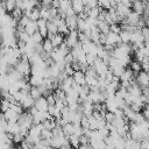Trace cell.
I'll list each match as a JSON object with an SVG mask.
<instances>
[{"label":"cell","instance_id":"3957f363","mask_svg":"<svg viewBox=\"0 0 149 149\" xmlns=\"http://www.w3.org/2000/svg\"><path fill=\"white\" fill-rule=\"evenodd\" d=\"M135 80H136V84H137L141 88H142V87H148V84H149V74H148V72L141 70L140 72L136 73Z\"/></svg>","mask_w":149,"mask_h":149},{"label":"cell","instance_id":"cb8c5ba5","mask_svg":"<svg viewBox=\"0 0 149 149\" xmlns=\"http://www.w3.org/2000/svg\"><path fill=\"white\" fill-rule=\"evenodd\" d=\"M144 20H146V26H147V27H149V14L144 17Z\"/></svg>","mask_w":149,"mask_h":149},{"label":"cell","instance_id":"9c48e42d","mask_svg":"<svg viewBox=\"0 0 149 149\" xmlns=\"http://www.w3.org/2000/svg\"><path fill=\"white\" fill-rule=\"evenodd\" d=\"M77 22H78L77 15H72V16H66V17H65V23H66L69 30H74V29H77Z\"/></svg>","mask_w":149,"mask_h":149},{"label":"cell","instance_id":"d6986e66","mask_svg":"<svg viewBox=\"0 0 149 149\" xmlns=\"http://www.w3.org/2000/svg\"><path fill=\"white\" fill-rule=\"evenodd\" d=\"M109 30L113 31V33H115V34H120V31H121V27H120L119 23H112V24L109 26Z\"/></svg>","mask_w":149,"mask_h":149},{"label":"cell","instance_id":"44dd1931","mask_svg":"<svg viewBox=\"0 0 149 149\" xmlns=\"http://www.w3.org/2000/svg\"><path fill=\"white\" fill-rule=\"evenodd\" d=\"M141 33H142L144 40H149V27H147V26L143 27V28L141 29Z\"/></svg>","mask_w":149,"mask_h":149},{"label":"cell","instance_id":"7402d4cb","mask_svg":"<svg viewBox=\"0 0 149 149\" xmlns=\"http://www.w3.org/2000/svg\"><path fill=\"white\" fill-rule=\"evenodd\" d=\"M78 149H93V148L91 147L90 143H87V144H80V146L78 147Z\"/></svg>","mask_w":149,"mask_h":149},{"label":"cell","instance_id":"e0dca14e","mask_svg":"<svg viewBox=\"0 0 149 149\" xmlns=\"http://www.w3.org/2000/svg\"><path fill=\"white\" fill-rule=\"evenodd\" d=\"M104 119H105V121L107 122V123H114L115 122V120H116V116H115V114L113 113V112H106L105 113V116H104Z\"/></svg>","mask_w":149,"mask_h":149},{"label":"cell","instance_id":"603a6c76","mask_svg":"<svg viewBox=\"0 0 149 149\" xmlns=\"http://www.w3.org/2000/svg\"><path fill=\"white\" fill-rule=\"evenodd\" d=\"M143 45H144L147 49H149V40H144V42H143Z\"/></svg>","mask_w":149,"mask_h":149},{"label":"cell","instance_id":"277c9868","mask_svg":"<svg viewBox=\"0 0 149 149\" xmlns=\"http://www.w3.org/2000/svg\"><path fill=\"white\" fill-rule=\"evenodd\" d=\"M147 8V0H134L132 2V9L133 12L142 15L144 9Z\"/></svg>","mask_w":149,"mask_h":149},{"label":"cell","instance_id":"ffe728a7","mask_svg":"<svg viewBox=\"0 0 149 149\" xmlns=\"http://www.w3.org/2000/svg\"><path fill=\"white\" fill-rule=\"evenodd\" d=\"M20 148H21V149H34V144H31V143H29L28 141L23 140V141L20 143Z\"/></svg>","mask_w":149,"mask_h":149},{"label":"cell","instance_id":"7c38bea8","mask_svg":"<svg viewBox=\"0 0 149 149\" xmlns=\"http://www.w3.org/2000/svg\"><path fill=\"white\" fill-rule=\"evenodd\" d=\"M42 48H43V51H45L47 54H50V52L55 49V48H54V45H52V43H51V41H50L48 37H45V38L43 40Z\"/></svg>","mask_w":149,"mask_h":149},{"label":"cell","instance_id":"8fae6325","mask_svg":"<svg viewBox=\"0 0 149 149\" xmlns=\"http://www.w3.org/2000/svg\"><path fill=\"white\" fill-rule=\"evenodd\" d=\"M68 142H69V144H70L73 149H78V147L80 146L79 136H77V135H74V134H72V135H70V136L68 137Z\"/></svg>","mask_w":149,"mask_h":149},{"label":"cell","instance_id":"4fadbf2b","mask_svg":"<svg viewBox=\"0 0 149 149\" xmlns=\"http://www.w3.org/2000/svg\"><path fill=\"white\" fill-rule=\"evenodd\" d=\"M62 129H63V134H64L66 137H69L70 135L73 134V123H71V122H66V123L62 127Z\"/></svg>","mask_w":149,"mask_h":149},{"label":"cell","instance_id":"7a4b0ae2","mask_svg":"<svg viewBox=\"0 0 149 149\" xmlns=\"http://www.w3.org/2000/svg\"><path fill=\"white\" fill-rule=\"evenodd\" d=\"M78 42H79V41H78V31H77L76 29H74V30H70L69 34L66 35L65 40H64V43L68 45L69 49H71V48H73Z\"/></svg>","mask_w":149,"mask_h":149},{"label":"cell","instance_id":"d4e9b609","mask_svg":"<svg viewBox=\"0 0 149 149\" xmlns=\"http://www.w3.org/2000/svg\"><path fill=\"white\" fill-rule=\"evenodd\" d=\"M148 59H149V57H148Z\"/></svg>","mask_w":149,"mask_h":149},{"label":"cell","instance_id":"30bf717a","mask_svg":"<svg viewBox=\"0 0 149 149\" xmlns=\"http://www.w3.org/2000/svg\"><path fill=\"white\" fill-rule=\"evenodd\" d=\"M24 31H26L29 36H31L34 33H36V31H37V23H36V21L30 20V21L27 23V26L24 27Z\"/></svg>","mask_w":149,"mask_h":149},{"label":"cell","instance_id":"52a82bcc","mask_svg":"<svg viewBox=\"0 0 149 149\" xmlns=\"http://www.w3.org/2000/svg\"><path fill=\"white\" fill-rule=\"evenodd\" d=\"M36 23H37V31H38L43 37H47V35H48V27H47L48 21L44 20V19H38V20L36 21Z\"/></svg>","mask_w":149,"mask_h":149},{"label":"cell","instance_id":"5bb4252c","mask_svg":"<svg viewBox=\"0 0 149 149\" xmlns=\"http://www.w3.org/2000/svg\"><path fill=\"white\" fill-rule=\"evenodd\" d=\"M129 69L133 71V73H137V72H140L142 70V66H141V63L140 62H137V61L134 59V61H130Z\"/></svg>","mask_w":149,"mask_h":149},{"label":"cell","instance_id":"6da1fadb","mask_svg":"<svg viewBox=\"0 0 149 149\" xmlns=\"http://www.w3.org/2000/svg\"><path fill=\"white\" fill-rule=\"evenodd\" d=\"M121 42L119 34H115L113 31H108L107 34H105V38H104V45H113L116 47L119 43Z\"/></svg>","mask_w":149,"mask_h":149},{"label":"cell","instance_id":"ba28073f","mask_svg":"<svg viewBox=\"0 0 149 149\" xmlns=\"http://www.w3.org/2000/svg\"><path fill=\"white\" fill-rule=\"evenodd\" d=\"M73 79V83L78 84V85H84L85 84V73L81 70H77L73 72V74L71 76Z\"/></svg>","mask_w":149,"mask_h":149},{"label":"cell","instance_id":"9a60e30c","mask_svg":"<svg viewBox=\"0 0 149 149\" xmlns=\"http://www.w3.org/2000/svg\"><path fill=\"white\" fill-rule=\"evenodd\" d=\"M29 94H30L31 98L35 100V99H37V98H40V97L42 95V92L40 91L38 86H31V87H30V91H29Z\"/></svg>","mask_w":149,"mask_h":149},{"label":"cell","instance_id":"8992f818","mask_svg":"<svg viewBox=\"0 0 149 149\" xmlns=\"http://www.w3.org/2000/svg\"><path fill=\"white\" fill-rule=\"evenodd\" d=\"M47 36H48V38L51 41L54 48H58V47L64 42V37H63V35L59 34V33H56V34H48Z\"/></svg>","mask_w":149,"mask_h":149},{"label":"cell","instance_id":"ac0fdd59","mask_svg":"<svg viewBox=\"0 0 149 149\" xmlns=\"http://www.w3.org/2000/svg\"><path fill=\"white\" fill-rule=\"evenodd\" d=\"M52 137V132L51 130H49V129H43L42 132H41V140H44V141H48L49 142V140Z\"/></svg>","mask_w":149,"mask_h":149},{"label":"cell","instance_id":"5b68a950","mask_svg":"<svg viewBox=\"0 0 149 149\" xmlns=\"http://www.w3.org/2000/svg\"><path fill=\"white\" fill-rule=\"evenodd\" d=\"M48 101L45 99V97L41 95L40 98L35 99L34 101V107L38 111V112H48Z\"/></svg>","mask_w":149,"mask_h":149},{"label":"cell","instance_id":"2e32d148","mask_svg":"<svg viewBox=\"0 0 149 149\" xmlns=\"http://www.w3.org/2000/svg\"><path fill=\"white\" fill-rule=\"evenodd\" d=\"M119 36H120L121 42H123V43H130V33L129 31L121 30L120 34H119Z\"/></svg>","mask_w":149,"mask_h":149}]
</instances>
